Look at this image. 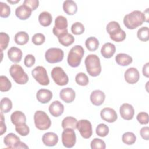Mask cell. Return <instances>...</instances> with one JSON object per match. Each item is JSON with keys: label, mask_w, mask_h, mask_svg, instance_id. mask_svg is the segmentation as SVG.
Here are the masks:
<instances>
[{"label": "cell", "mask_w": 149, "mask_h": 149, "mask_svg": "<svg viewBox=\"0 0 149 149\" xmlns=\"http://www.w3.org/2000/svg\"><path fill=\"white\" fill-rule=\"evenodd\" d=\"M36 59L35 57L31 54L27 55L24 59V64L26 67L30 68L33 66L35 63Z\"/></svg>", "instance_id": "47"}, {"label": "cell", "mask_w": 149, "mask_h": 149, "mask_svg": "<svg viewBox=\"0 0 149 149\" xmlns=\"http://www.w3.org/2000/svg\"><path fill=\"white\" fill-rule=\"evenodd\" d=\"M6 131V126L5 123V118L3 115V112L1 113V121H0V135L2 136Z\"/></svg>", "instance_id": "50"}, {"label": "cell", "mask_w": 149, "mask_h": 149, "mask_svg": "<svg viewBox=\"0 0 149 149\" xmlns=\"http://www.w3.org/2000/svg\"><path fill=\"white\" fill-rule=\"evenodd\" d=\"M77 129L80 135L84 139H89L92 136L93 130L91 123L86 119H81L77 123Z\"/></svg>", "instance_id": "12"}, {"label": "cell", "mask_w": 149, "mask_h": 149, "mask_svg": "<svg viewBox=\"0 0 149 149\" xmlns=\"http://www.w3.org/2000/svg\"><path fill=\"white\" fill-rule=\"evenodd\" d=\"M43 143L48 147L55 146L58 142V136L54 132H47L42 137Z\"/></svg>", "instance_id": "20"}, {"label": "cell", "mask_w": 149, "mask_h": 149, "mask_svg": "<svg viewBox=\"0 0 149 149\" xmlns=\"http://www.w3.org/2000/svg\"><path fill=\"white\" fill-rule=\"evenodd\" d=\"M95 132L100 137H105L109 133V127L104 123H100L97 126Z\"/></svg>", "instance_id": "38"}, {"label": "cell", "mask_w": 149, "mask_h": 149, "mask_svg": "<svg viewBox=\"0 0 149 149\" xmlns=\"http://www.w3.org/2000/svg\"><path fill=\"white\" fill-rule=\"evenodd\" d=\"M116 51V47L114 44L111 42L105 43L101 49V54L105 58H111Z\"/></svg>", "instance_id": "23"}, {"label": "cell", "mask_w": 149, "mask_h": 149, "mask_svg": "<svg viewBox=\"0 0 149 149\" xmlns=\"http://www.w3.org/2000/svg\"><path fill=\"white\" fill-rule=\"evenodd\" d=\"M58 38L59 43L65 47L72 45L74 41V37L73 36L68 33V31L61 34Z\"/></svg>", "instance_id": "27"}, {"label": "cell", "mask_w": 149, "mask_h": 149, "mask_svg": "<svg viewBox=\"0 0 149 149\" xmlns=\"http://www.w3.org/2000/svg\"><path fill=\"white\" fill-rule=\"evenodd\" d=\"M6 146L9 148H29V147L23 142H22L20 138L13 133L8 134L3 139Z\"/></svg>", "instance_id": "6"}, {"label": "cell", "mask_w": 149, "mask_h": 149, "mask_svg": "<svg viewBox=\"0 0 149 149\" xmlns=\"http://www.w3.org/2000/svg\"><path fill=\"white\" fill-rule=\"evenodd\" d=\"M77 120L76 118L72 116H67L65 118L62 122V127L63 129L70 128L73 129H77Z\"/></svg>", "instance_id": "30"}, {"label": "cell", "mask_w": 149, "mask_h": 149, "mask_svg": "<svg viewBox=\"0 0 149 149\" xmlns=\"http://www.w3.org/2000/svg\"><path fill=\"white\" fill-rule=\"evenodd\" d=\"M9 73L15 81L19 84H24L29 80L28 75L19 65H12L9 69Z\"/></svg>", "instance_id": "4"}, {"label": "cell", "mask_w": 149, "mask_h": 149, "mask_svg": "<svg viewBox=\"0 0 149 149\" xmlns=\"http://www.w3.org/2000/svg\"><path fill=\"white\" fill-rule=\"evenodd\" d=\"M29 40V34L25 31H19L17 33L14 37L15 42L20 45H23L27 43Z\"/></svg>", "instance_id": "29"}, {"label": "cell", "mask_w": 149, "mask_h": 149, "mask_svg": "<svg viewBox=\"0 0 149 149\" xmlns=\"http://www.w3.org/2000/svg\"><path fill=\"white\" fill-rule=\"evenodd\" d=\"M120 29V26L119 24L115 21H111L110 22L106 27V30L107 33L110 35H112L118 31H119Z\"/></svg>", "instance_id": "36"}, {"label": "cell", "mask_w": 149, "mask_h": 149, "mask_svg": "<svg viewBox=\"0 0 149 149\" xmlns=\"http://www.w3.org/2000/svg\"><path fill=\"white\" fill-rule=\"evenodd\" d=\"M105 98V95L103 91L100 90H95L90 94V101L95 106H100L103 104Z\"/></svg>", "instance_id": "17"}, {"label": "cell", "mask_w": 149, "mask_h": 149, "mask_svg": "<svg viewBox=\"0 0 149 149\" xmlns=\"http://www.w3.org/2000/svg\"><path fill=\"white\" fill-rule=\"evenodd\" d=\"M115 61L119 65L126 66L132 62L133 59L130 55L124 53H119L115 56Z\"/></svg>", "instance_id": "26"}, {"label": "cell", "mask_w": 149, "mask_h": 149, "mask_svg": "<svg viewBox=\"0 0 149 149\" xmlns=\"http://www.w3.org/2000/svg\"><path fill=\"white\" fill-rule=\"evenodd\" d=\"M36 98L40 102L46 104L52 99V93L48 89H40L36 94Z\"/></svg>", "instance_id": "21"}, {"label": "cell", "mask_w": 149, "mask_h": 149, "mask_svg": "<svg viewBox=\"0 0 149 149\" xmlns=\"http://www.w3.org/2000/svg\"><path fill=\"white\" fill-rule=\"evenodd\" d=\"M59 97L65 102L71 103L75 99L76 93L72 88L66 87L61 90Z\"/></svg>", "instance_id": "16"}, {"label": "cell", "mask_w": 149, "mask_h": 149, "mask_svg": "<svg viewBox=\"0 0 149 149\" xmlns=\"http://www.w3.org/2000/svg\"><path fill=\"white\" fill-rule=\"evenodd\" d=\"M22 51L16 47H11L8 51V56L10 61L15 63L19 62L22 58Z\"/></svg>", "instance_id": "22"}, {"label": "cell", "mask_w": 149, "mask_h": 149, "mask_svg": "<svg viewBox=\"0 0 149 149\" xmlns=\"http://www.w3.org/2000/svg\"><path fill=\"white\" fill-rule=\"evenodd\" d=\"M71 31L73 34L76 35H80L84 33V25L79 22H75L71 26Z\"/></svg>", "instance_id": "39"}, {"label": "cell", "mask_w": 149, "mask_h": 149, "mask_svg": "<svg viewBox=\"0 0 149 149\" xmlns=\"http://www.w3.org/2000/svg\"><path fill=\"white\" fill-rule=\"evenodd\" d=\"M15 130L17 133L22 136H26L30 132L29 127L26 123L15 126Z\"/></svg>", "instance_id": "41"}, {"label": "cell", "mask_w": 149, "mask_h": 149, "mask_svg": "<svg viewBox=\"0 0 149 149\" xmlns=\"http://www.w3.org/2000/svg\"><path fill=\"white\" fill-rule=\"evenodd\" d=\"M119 112L121 117L127 120L133 119L134 114V109L133 106L127 103L123 104L119 109Z\"/></svg>", "instance_id": "13"}, {"label": "cell", "mask_w": 149, "mask_h": 149, "mask_svg": "<svg viewBox=\"0 0 149 149\" xmlns=\"http://www.w3.org/2000/svg\"><path fill=\"white\" fill-rule=\"evenodd\" d=\"M90 146L92 149H105L106 147L105 142L98 138H95L91 141Z\"/></svg>", "instance_id": "42"}, {"label": "cell", "mask_w": 149, "mask_h": 149, "mask_svg": "<svg viewBox=\"0 0 149 149\" xmlns=\"http://www.w3.org/2000/svg\"><path fill=\"white\" fill-rule=\"evenodd\" d=\"M48 109L53 116L59 117L64 111V106L60 101H54L50 104Z\"/></svg>", "instance_id": "19"}, {"label": "cell", "mask_w": 149, "mask_h": 149, "mask_svg": "<svg viewBox=\"0 0 149 149\" xmlns=\"http://www.w3.org/2000/svg\"><path fill=\"white\" fill-rule=\"evenodd\" d=\"M149 63L147 62L146 63L143 67V74L144 76H146V77H149Z\"/></svg>", "instance_id": "51"}, {"label": "cell", "mask_w": 149, "mask_h": 149, "mask_svg": "<svg viewBox=\"0 0 149 149\" xmlns=\"http://www.w3.org/2000/svg\"><path fill=\"white\" fill-rule=\"evenodd\" d=\"M0 108L3 113L9 112L12 108V102L11 100L7 97L3 98L0 102Z\"/></svg>", "instance_id": "32"}, {"label": "cell", "mask_w": 149, "mask_h": 149, "mask_svg": "<svg viewBox=\"0 0 149 149\" xmlns=\"http://www.w3.org/2000/svg\"><path fill=\"white\" fill-rule=\"evenodd\" d=\"M36 127L41 130L49 129L51 125V121L48 115L42 111H37L34 115Z\"/></svg>", "instance_id": "5"}, {"label": "cell", "mask_w": 149, "mask_h": 149, "mask_svg": "<svg viewBox=\"0 0 149 149\" xmlns=\"http://www.w3.org/2000/svg\"><path fill=\"white\" fill-rule=\"evenodd\" d=\"M137 38L141 41H147L149 40V29L148 27L140 28L137 33Z\"/></svg>", "instance_id": "35"}, {"label": "cell", "mask_w": 149, "mask_h": 149, "mask_svg": "<svg viewBox=\"0 0 149 149\" xmlns=\"http://www.w3.org/2000/svg\"><path fill=\"white\" fill-rule=\"evenodd\" d=\"M7 1L10 3H17L20 1V0H16V1H12V0H7Z\"/></svg>", "instance_id": "53"}, {"label": "cell", "mask_w": 149, "mask_h": 149, "mask_svg": "<svg viewBox=\"0 0 149 149\" xmlns=\"http://www.w3.org/2000/svg\"><path fill=\"white\" fill-rule=\"evenodd\" d=\"M12 87L10 81L8 78L5 76L1 75L0 76V90L2 92L8 91Z\"/></svg>", "instance_id": "33"}, {"label": "cell", "mask_w": 149, "mask_h": 149, "mask_svg": "<svg viewBox=\"0 0 149 149\" xmlns=\"http://www.w3.org/2000/svg\"><path fill=\"white\" fill-rule=\"evenodd\" d=\"M85 65L88 74L96 77L101 72V66L99 57L95 54H90L85 59Z\"/></svg>", "instance_id": "2"}, {"label": "cell", "mask_w": 149, "mask_h": 149, "mask_svg": "<svg viewBox=\"0 0 149 149\" xmlns=\"http://www.w3.org/2000/svg\"><path fill=\"white\" fill-rule=\"evenodd\" d=\"M99 41L95 37H90L85 41V45L87 49L90 51L97 50L99 47Z\"/></svg>", "instance_id": "31"}, {"label": "cell", "mask_w": 149, "mask_h": 149, "mask_svg": "<svg viewBox=\"0 0 149 149\" xmlns=\"http://www.w3.org/2000/svg\"><path fill=\"white\" fill-rule=\"evenodd\" d=\"M0 16L3 18L8 17L10 14V8L8 5L3 2H0Z\"/></svg>", "instance_id": "43"}, {"label": "cell", "mask_w": 149, "mask_h": 149, "mask_svg": "<svg viewBox=\"0 0 149 149\" xmlns=\"http://www.w3.org/2000/svg\"><path fill=\"white\" fill-rule=\"evenodd\" d=\"M31 40L34 44L36 45H40L44 42L45 37V36L42 33H36L32 37Z\"/></svg>", "instance_id": "45"}, {"label": "cell", "mask_w": 149, "mask_h": 149, "mask_svg": "<svg viewBox=\"0 0 149 149\" xmlns=\"http://www.w3.org/2000/svg\"><path fill=\"white\" fill-rule=\"evenodd\" d=\"M144 16V18H145V22H148V8L146 9V10L143 13Z\"/></svg>", "instance_id": "52"}, {"label": "cell", "mask_w": 149, "mask_h": 149, "mask_svg": "<svg viewBox=\"0 0 149 149\" xmlns=\"http://www.w3.org/2000/svg\"><path fill=\"white\" fill-rule=\"evenodd\" d=\"M124 77L127 83L129 84H134L139 81L140 79V74L136 68H130L125 71Z\"/></svg>", "instance_id": "14"}, {"label": "cell", "mask_w": 149, "mask_h": 149, "mask_svg": "<svg viewBox=\"0 0 149 149\" xmlns=\"http://www.w3.org/2000/svg\"><path fill=\"white\" fill-rule=\"evenodd\" d=\"M140 133L141 137L143 139L146 140H149V127L148 126H145L142 127L140 129Z\"/></svg>", "instance_id": "49"}, {"label": "cell", "mask_w": 149, "mask_h": 149, "mask_svg": "<svg viewBox=\"0 0 149 149\" xmlns=\"http://www.w3.org/2000/svg\"><path fill=\"white\" fill-rule=\"evenodd\" d=\"M9 42V36L8 34L1 32L0 33V48L1 51L6 49Z\"/></svg>", "instance_id": "40"}, {"label": "cell", "mask_w": 149, "mask_h": 149, "mask_svg": "<svg viewBox=\"0 0 149 149\" xmlns=\"http://www.w3.org/2000/svg\"><path fill=\"white\" fill-rule=\"evenodd\" d=\"M63 11L68 15H73L77 11L76 3L72 0H66L63 3Z\"/></svg>", "instance_id": "25"}, {"label": "cell", "mask_w": 149, "mask_h": 149, "mask_svg": "<svg viewBox=\"0 0 149 149\" xmlns=\"http://www.w3.org/2000/svg\"><path fill=\"white\" fill-rule=\"evenodd\" d=\"M84 54V50L82 46L76 45L72 47L68 55V63L73 68L78 67L80 63L81 59Z\"/></svg>", "instance_id": "3"}, {"label": "cell", "mask_w": 149, "mask_h": 149, "mask_svg": "<svg viewBox=\"0 0 149 149\" xmlns=\"http://www.w3.org/2000/svg\"><path fill=\"white\" fill-rule=\"evenodd\" d=\"M145 22L143 13L140 10H133L126 15L123 18V24L125 26L130 30L134 29L141 26Z\"/></svg>", "instance_id": "1"}, {"label": "cell", "mask_w": 149, "mask_h": 149, "mask_svg": "<svg viewBox=\"0 0 149 149\" xmlns=\"http://www.w3.org/2000/svg\"><path fill=\"white\" fill-rule=\"evenodd\" d=\"M12 123L15 125H19L26 122V117L23 112L20 111L13 112L10 115Z\"/></svg>", "instance_id": "24"}, {"label": "cell", "mask_w": 149, "mask_h": 149, "mask_svg": "<svg viewBox=\"0 0 149 149\" xmlns=\"http://www.w3.org/2000/svg\"><path fill=\"white\" fill-rule=\"evenodd\" d=\"M54 82L58 86H65L68 83L69 77L63 69L59 66L55 67L51 72Z\"/></svg>", "instance_id": "9"}, {"label": "cell", "mask_w": 149, "mask_h": 149, "mask_svg": "<svg viewBox=\"0 0 149 149\" xmlns=\"http://www.w3.org/2000/svg\"><path fill=\"white\" fill-rule=\"evenodd\" d=\"M23 4L27 6L32 10H34L38 8L39 1L38 0H24Z\"/></svg>", "instance_id": "48"}, {"label": "cell", "mask_w": 149, "mask_h": 149, "mask_svg": "<svg viewBox=\"0 0 149 149\" xmlns=\"http://www.w3.org/2000/svg\"><path fill=\"white\" fill-rule=\"evenodd\" d=\"M31 74L34 79L41 85L47 86L49 83V79L47 70L43 66L36 67L31 71Z\"/></svg>", "instance_id": "8"}, {"label": "cell", "mask_w": 149, "mask_h": 149, "mask_svg": "<svg viewBox=\"0 0 149 149\" xmlns=\"http://www.w3.org/2000/svg\"><path fill=\"white\" fill-rule=\"evenodd\" d=\"M126 33L122 29H120L118 32L112 35H110L111 39L116 42H121L123 41L126 38Z\"/></svg>", "instance_id": "44"}, {"label": "cell", "mask_w": 149, "mask_h": 149, "mask_svg": "<svg viewBox=\"0 0 149 149\" xmlns=\"http://www.w3.org/2000/svg\"><path fill=\"white\" fill-rule=\"evenodd\" d=\"M100 115L104 120L109 123L115 122L118 118L116 111L113 109L108 107L103 108L101 111Z\"/></svg>", "instance_id": "15"}, {"label": "cell", "mask_w": 149, "mask_h": 149, "mask_svg": "<svg viewBox=\"0 0 149 149\" xmlns=\"http://www.w3.org/2000/svg\"><path fill=\"white\" fill-rule=\"evenodd\" d=\"M38 21L41 26L44 27L49 26L52 21V15L48 12L44 11L39 15Z\"/></svg>", "instance_id": "28"}, {"label": "cell", "mask_w": 149, "mask_h": 149, "mask_svg": "<svg viewBox=\"0 0 149 149\" xmlns=\"http://www.w3.org/2000/svg\"><path fill=\"white\" fill-rule=\"evenodd\" d=\"M122 140L123 143L127 145H132L136 141V136L133 133L127 132L123 134Z\"/></svg>", "instance_id": "34"}, {"label": "cell", "mask_w": 149, "mask_h": 149, "mask_svg": "<svg viewBox=\"0 0 149 149\" xmlns=\"http://www.w3.org/2000/svg\"><path fill=\"white\" fill-rule=\"evenodd\" d=\"M32 10L29 8L27 6L22 4L16 9L15 10V15L20 20H26L31 15Z\"/></svg>", "instance_id": "18"}, {"label": "cell", "mask_w": 149, "mask_h": 149, "mask_svg": "<svg viewBox=\"0 0 149 149\" xmlns=\"http://www.w3.org/2000/svg\"><path fill=\"white\" fill-rule=\"evenodd\" d=\"M63 57V50L58 48H50L45 53V58L50 63H58L62 61Z\"/></svg>", "instance_id": "7"}, {"label": "cell", "mask_w": 149, "mask_h": 149, "mask_svg": "<svg viewBox=\"0 0 149 149\" xmlns=\"http://www.w3.org/2000/svg\"><path fill=\"white\" fill-rule=\"evenodd\" d=\"M74 129L67 128L62 133V142L64 147L72 148L76 144V136Z\"/></svg>", "instance_id": "10"}, {"label": "cell", "mask_w": 149, "mask_h": 149, "mask_svg": "<svg viewBox=\"0 0 149 149\" xmlns=\"http://www.w3.org/2000/svg\"><path fill=\"white\" fill-rule=\"evenodd\" d=\"M137 120L141 125H146L148 123V114L145 112L139 113L136 116Z\"/></svg>", "instance_id": "46"}, {"label": "cell", "mask_w": 149, "mask_h": 149, "mask_svg": "<svg viewBox=\"0 0 149 149\" xmlns=\"http://www.w3.org/2000/svg\"><path fill=\"white\" fill-rule=\"evenodd\" d=\"M68 20L63 16H58L55 20V26L53 27L52 32L55 36L58 37L61 34L68 31Z\"/></svg>", "instance_id": "11"}, {"label": "cell", "mask_w": 149, "mask_h": 149, "mask_svg": "<svg viewBox=\"0 0 149 149\" xmlns=\"http://www.w3.org/2000/svg\"><path fill=\"white\" fill-rule=\"evenodd\" d=\"M75 81L80 86H85L88 84L89 80L88 76L83 72L79 73L75 77Z\"/></svg>", "instance_id": "37"}]
</instances>
